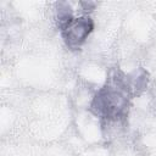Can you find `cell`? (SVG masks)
Returning a JSON list of instances; mask_svg holds the SVG:
<instances>
[{
    "label": "cell",
    "instance_id": "7a4b0ae2",
    "mask_svg": "<svg viewBox=\"0 0 156 156\" xmlns=\"http://www.w3.org/2000/svg\"><path fill=\"white\" fill-rule=\"evenodd\" d=\"M57 28L67 48L71 50H78L91 34L94 22L88 15H82L79 17L73 16Z\"/></svg>",
    "mask_w": 156,
    "mask_h": 156
},
{
    "label": "cell",
    "instance_id": "6da1fadb",
    "mask_svg": "<svg viewBox=\"0 0 156 156\" xmlns=\"http://www.w3.org/2000/svg\"><path fill=\"white\" fill-rule=\"evenodd\" d=\"M138 95L130 79L119 68H112L105 84L93 96L89 111L99 118L102 127L123 124L127 119L130 101Z\"/></svg>",
    "mask_w": 156,
    "mask_h": 156
}]
</instances>
